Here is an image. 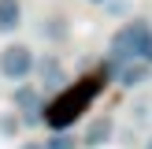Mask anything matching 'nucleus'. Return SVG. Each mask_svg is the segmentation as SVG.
I'll use <instances>...</instances> for the list:
<instances>
[{
  "mask_svg": "<svg viewBox=\"0 0 152 149\" xmlns=\"http://www.w3.org/2000/svg\"><path fill=\"white\" fill-rule=\"evenodd\" d=\"M34 71H37V78H41L45 89H59V86L67 82L63 63H59L56 56H41V60H34Z\"/></svg>",
  "mask_w": 152,
  "mask_h": 149,
  "instance_id": "5",
  "label": "nucleus"
},
{
  "mask_svg": "<svg viewBox=\"0 0 152 149\" xmlns=\"http://www.w3.org/2000/svg\"><path fill=\"white\" fill-rule=\"evenodd\" d=\"M96 89H100V78H82V82H74V86H67L63 93L45 108V123H48L56 134H63L67 127H71L74 119H82V112L93 104Z\"/></svg>",
  "mask_w": 152,
  "mask_h": 149,
  "instance_id": "1",
  "label": "nucleus"
},
{
  "mask_svg": "<svg viewBox=\"0 0 152 149\" xmlns=\"http://www.w3.org/2000/svg\"><path fill=\"white\" fill-rule=\"evenodd\" d=\"M111 134H115V119H111V116H96L93 123L86 127V134H82V145L96 149V145H104Z\"/></svg>",
  "mask_w": 152,
  "mask_h": 149,
  "instance_id": "6",
  "label": "nucleus"
},
{
  "mask_svg": "<svg viewBox=\"0 0 152 149\" xmlns=\"http://www.w3.org/2000/svg\"><path fill=\"white\" fill-rule=\"evenodd\" d=\"M22 22V4L19 0H0V34H11Z\"/></svg>",
  "mask_w": 152,
  "mask_h": 149,
  "instance_id": "8",
  "label": "nucleus"
},
{
  "mask_svg": "<svg viewBox=\"0 0 152 149\" xmlns=\"http://www.w3.org/2000/svg\"><path fill=\"white\" fill-rule=\"evenodd\" d=\"M22 149H41V142H26V145H22Z\"/></svg>",
  "mask_w": 152,
  "mask_h": 149,
  "instance_id": "13",
  "label": "nucleus"
},
{
  "mask_svg": "<svg viewBox=\"0 0 152 149\" xmlns=\"http://www.w3.org/2000/svg\"><path fill=\"white\" fill-rule=\"evenodd\" d=\"M41 149H74V138L71 134H52L48 142H41Z\"/></svg>",
  "mask_w": 152,
  "mask_h": 149,
  "instance_id": "11",
  "label": "nucleus"
},
{
  "mask_svg": "<svg viewBox=\"0 0 152 149\" xmlns=\"http://www.w3.org/2000/svg\"><path fill=\"white\" fill-rule=\"evenodd\" d=\"M115 74H119V86H126V89H137V86H145V82L152 78V67L145 63V60H134V63H123Z\"/></svg>",
  "mask_w": 152,
  "mask_h": 149,
  "instance_id": "7",
  "label": "nucleus"
},
{
  "mask_svg": "<svg viewBox=\"0 0 152 149\" xmlns=\"http://www.w3.org/2000/svg\"><path fill=\"white\" fill-rule=\"evenodd\" d=\"M30 71H34V52H30V45H4V49H0V74H4L7 82H22Z\"/></svg>",
  "mask_w": 152,
  "mask_h": 149,
  "instance_id": "3",
  "label": "nucleus"
},
{
  "mask_svg": "<svg viewBox=\"0 0 152 149\" xmlns=\"http://www.w3.org/2000/svg\"><path fill=\"white\" fill-rule=\"evenodd\" d=\"M130 116H134V123H148V119H152V101H148V97H141V101H134Z\"/></svg>",
  "mask_w": 152,
  "mask_h": 149,
  "instance_id": "10",
  "label": "nucleus"
},
{
  "mask_svg": "<svg viewBox=\"0 0 152 149\" xmlns=\"http://www.w3.org/2000/svg\"><path fill=\"white\" fill-rule=\"evenodd\" d=\"M11 101H15V108L22 112L19 123H26V127H37V123H41V101H37V93L30 86H19L11 93Z\"/></svg>",
  "mask_w": 152,
  "mask_h": 149,
  "instance_id": "4",
  "label": "nucleus"
},
{
  "mask_svg": "<svg viewBox=\"0 0 152 149\" xmlns=\"http://www.w3.org/2000/svg\"><path fill=\"white\" fill-rule=\"evenodd\" d=\"M145 149H152V134H148V142H145Z\"/></svg>",
  "mask_w": 152,
  "mask_h": 149,
  "instance_id": "14",
  "label": "nucleus"
},
{
  "mask_svg": "<svg viewBox=\"0 0 152 149\" xmlns=\"http://www.w3.org/2000/svg\"><path fill=\"white\" fill-rule=\"evenodd\" d=\"M41 37H48V41H63V37H67V22L59 19V15L45 19V22H41Z\"/></svg>",
  "mask_w": 152,
  "mask_h": 149,
  "instance_id": "9",
  "label": "nucleus"
},
{
  "mask_svg": "<svg viewBox=\"0 0 152 149\" xmlns=\"http://www.w3.org/2000/svg\"><path fill=\"white\" fill-rule=\"evenodd\" d=\"M89 4H108V0H89Z\"/></svg>",
  "mask_w": 152,
  "mask_h": 149,
  "instance_id": "15",
  "label": "nucleus"
},
{
  "mask_svg": "<svg viewBox=\"0 0 152 149\" xmlns=\"http://www.w3.org/2000/svg\"><path fill=\"white\" fill-rule=\"evenodd\" d=\"M15 131H19V116H15V112H7V116H0V134H7V138H11Z\"/></svg>",
  "mask_w": 152,
  "mask_h": 149,
  "instance_id": "12",
  "label": "nucleus"
},
{
  "mask_svg": "<svg viewBox=\"0 0 152 149\" xmlns=\"http://www.w3.org/2000/svg\"><path fill=\"white\" fill-rule=\"evenodd\" d=\"M152 49V26L148 19H130L111 34V60L115 63H134V60H145Z\"/></svg>",
  "mask_w": 152,
  "mask_h": 149,
  "instance_id": "2",
  "label": "nucleus"
}]
</instances>
